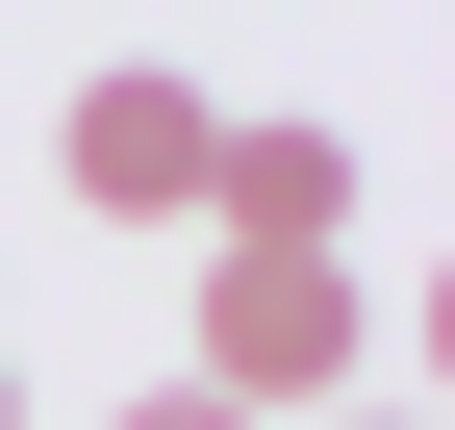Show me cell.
<instances>
[{
  "label": "cell",
  "instance_id": "cell-1",
  "mask_svg": "<svg viewBox=\"0 0 455 430\" xmlns=\"http://www.w3.org/2000/svg\"><path fill=\"white\" fill-rule=\"evenodd\" d=\"M355 354H379L355 253H228V228H203V405H253V430H329V405H355Z\"/></svg>",
  "mask_w": 455,
  "mask_h": 430
},
{
  "label": "cell",
  "instance_id": "cell-2",
  "mask_svg": "<svg viewBox=\"0 0 455 430\" xmlns=\"http://www.w3.org/2000/svg\"><path fill=\"white\" fill-rule=\"evenodd\" d=\"M203 152H228V101H203V76H152V51L51 101V178H76L101 228H203Z\"/></svg>",
  "mask_w": 455,
  "mask_h": 430
},
{
  "label": "cell",
  "instance_id": "cell-3",
  "mask_svg": "<svg viewBox=\"0 0 455 430\" xmlns=\"http://www.w3.org/2000/svg\"><path fill=\"white\" fill-rule=\"evenodd\" d=\"M203 228L228 253H329V228H355V127H228L203 152Z\"/></svg>",
  "mask_w": 455,
  "mask_h": 430
},
{
  "label": "cell",
  "instance_id": "cell-4",
  "mask_svg": "<svg viewBox=\"0 0 455 430\" xmlns=\"http://www.w3.org/2000/svg\"><path fill=\"white\" fill-rule=\"evenodd\" d=\"M127 430H253V405H203V380H152V405H127Z\"/></svg>",
  "mask_w": 455,
  "mask_h": 430
},
{
  "label": "cell",
  "instance_id": "cell-5",
  "mask_svg": "<svg viewBox=\"0 0 455 430\" xmlns=\"http://www.w3.org/2000/svg\"><path fill=\"white\" fill-rule=\"evenodd\" d=\"M329 430H405V405H329Z\"/></svg>",
  "mask_w": 455,
  "mask_h": 430
},
{
  "label": "cell",
  "instance_id": "cell-6",
  "mask_svg": "<svg viewBox=\"0 0 455 430\" xmlns=\"http://www.w3.org/2000/svg\"><path fill=\"white\" fill-rule=\"evenodd\" d=\"M0 430H26V380H0Z\"/></svg>",
  "mask_w": 455,
  "mask_h": 430
}]
</instances>
